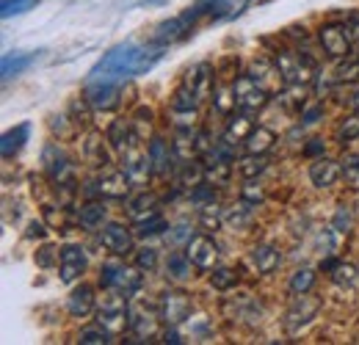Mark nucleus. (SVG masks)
I'll list each match as a JSON object with an SVG mask.
<instances>
[{"label":"nucleus","mask_w":359,"mask_h":345,"mask_svg":"<svg viewBox=\"0 0 359 345\" xmlns=\"http://www.w3.org/2000/svg\"><path fill=\"white\" fill-rule=\"evenodd\" d=\"M163 50L161 47H141L135 42H125L111 47L94 67H91L86 81H116V83H128L135 75L149 72L158 61H161Z\"/></svg>","instance_id":"f257e3e1"},{"label":"nucleus","mask_w":359,"mask_h":345,"mask_svg":"<svg viewBox=\"0 0 359 345\" xmlns=\"http://www.w3.org/2000/svg\"><path fill=\"white\" fill-rule=\"evenodd\" d=\"M130 315L133 309L128 306V296L119 290H108V296H102L97 306V323L105 326L111 334H122L125 329H130Z\"/></svg>","instance_id":"f03ea898"},{"label":"nucleus","mask_w":359,"mask_h":345,"mask_svg":"<svg viewBox=\"0 0 359 345\" xmlns=\"http://www.w3.org/2000/svg\"><path fill=\"white\" fill-rule=\"evenodd\" d=\"M122 155V172L128 174L133 188H144L152 177V163H149V152L141 149V138L133 135V141L119 152Z\"/></svg>","instance_id":"7ed1b4c3"},{"label":"nucleus","mask_w":359,"mask_h":345,"mask_svg":"<svg viewBox=\"0 0 359 345\" xmlns=\"http://www.w3.org/2000/svg\"><path fill=\"white\" fill-rule=\"evenodd\" d=\"M138 271H141L138 265L130 268V265H119V262H105L100 268V285L105 290H119V293H125L130 299L141 288V273Z\"/></svg>","instance_id":"20e7f679"},{"label":"nucleus","mask_w":359,"mask_h":345,"mask_svg":"<svg viewBox=\"0 0 359 345\" xmlns=\"http://www.w3.org/2000/svg\"><path fill=\"white\" fill-rule=\"evenodd\" d=\"M83 97L91 108L97 111H114L122 97H125V83H116V81H86L83 86Z\"/></svg>","instance_id":"39448f33"},{"label":"nucleus","mask_w":359,"mask_h":345,"mask_svg":"<svg viewBox=\"0 0 359 345\" xmlns=\"http://www.w3.org/2000/svg\"><path fill=\"white\" fill-rule=\"evenodd\" d=\"M232 86H235V100H238V108H241V111H246V114H257V111H263V108L269 105L271 94L260 86L249 72L241 75V78H235Z\"/></svg>","instance_id":"423d86ee"},{"label":"nucleus","mask_w":359,"mask_h":345,"mask_svg":"<svg viewBox=\"0 0 359 345\" xmlns=\"http://www.w3.org/2000/svg\"><path fill=\"white\" fill-rule=\"evenodd\" d=\"M318 42L323 47V53H326L329 58H334V61H343V58H348V53H351V36H348L346 25H337V22L323 25V28L318 31Z\"/></svg>","instance_id":"0eeeda50"},{"label":"nucleus","mask_w":359,"mask_h":345,"mask_svg":"<svg viewBox=\"0 0 359 345\" xmlns=\"http://www.w3.org/2000/svg\"><path fill=\"white\" fill-rule=\"evenodd\" d=\"M320 306L323 302L313 296V293H299L293 304L287 306V312H285V323H287V329H302V326H307L313 318H318V312H320Z\"/></svg>","instance_id":"6e6552de"},{"label":"nucleus","mask_w":359,"mask_h":345,"mask_svg":"<svg viewBox=\"0 0 359 345\" xmlns=\"http://www.w3.org/2000/svg\"><path fill=\"white\" fill-rule=\"evenodd\" d=\"M100 243H102L111 255H116V257L133 255V232H130V226H125V224H116V221L105 224V226L100 229Z\"/></svg>","instance_id":"1a4fd4ad"},{"label":"nucleus","mask_w":359,"mask_h":345,"mask_svg":"<svg viewBox=\"0 0 359 345\" xmlns=\"http://www.w3.org/2000/svg\"><path fill=\"white\" fill-rule=\"evenodd\" d=\"M42 163H45L47 177H50L58 188H69V185H72V166H69V158L58 149V144H47L45 152H42Z\"/></svg>","instance_id":"9d476101"},{"label":"nucleus","mask_w":359,"mask_h":345,"mask_svg":"<svg viewBox=\"0 0 359 345\" xmlns=\"http://www.w3.org/2000/svg\"><path fill=\"white\" fill-rule=\"evenodd\" d=\"M86 265H89V257H86V249L83 246H64L61 255H58V273H61V282H75L86 273Z\"/></svg>","instance_id":"9b49d317"},{"label":"nucleus","mask_w":359,"mask_h":345,"mask_svg":"<svg viewBox=\"0 0 359 345\" xmlns=\"http://www.w3.org/2000/svg\"><path fill=\"white\" fill-rule=\"evenodd\" d=\"M191 315V299L182 290H166L161 296V318L166 326H180Z\"/></svg>","instance_id":"f8f14e48"},{"label":"nucleus","mask_w":359,"mask_h":345,"mask_svg":"<svg viewBox=\"0 0 359 345\" xmlns=\"http://www.w3.org/2000/svg\"><path fill=\"white\" fill-rule=\"evenodd\" d=\"M185 255L191 257L194 268H199V271H213L219 262V249L208 235H194L185 243Z\"/></svg>","instance_id":"ddd939ff"},{"label":"nucleus","mask_w":359,"mask_h":345,"mask_svg":"<svg viewBox=\"0 0 359 345\" xmlns=\"http://www.w3.org/2000/svg\"><path fill=\"white\" fill-rule=\"evenodd\" d=\"M249 75L266 88L269 94H282L285 86H287L285 78H282V72H279V67L273 61H269V58H255L252 67H249Z\"/></svg>","instance_id":"4468645a"},{"label":"nucleus","mask_w":359,"mask_h":345,"mask_svg":"<svg viewBox=\"0 0 359 345\" xmlns=\"http://www.w3.org/2000/svg\"><path fill=\"white\" fill-rule=\"evenodd\" d=\"M213 67L208 64V61H202V64H196V67H191L188 72H185V78H182V83L191 88L199 100H205V97H210L213 94Z\"/></svg>","instance_id":"2eb2a0df"},{"label":"nucleus","mask_w":359,"mask_h":345,"mask_svg":"<svg viewBox=\"0 0 359 345\" xmlns=\"http://www.w3.org/2000/svg\"><path fill=\"white\" fill-rule=\"evenodd\" d=\"M340 174H343L340 161H332V158H326V155L315 158L313 166H310V180H313L315 188H332V185L340 180Z\"/></svg>","instance_id":"dca6fc26"},{"label":"nucleus","mask_w":359,"mask_h":345,"mask_svg":"<svg viewBox=\"0 0 359 345\" xmlns=\"http://www.w3.org/2000/svg\"><path fill=\"white\" fill-rule=\"evenodd\" d=\"M130 188L133 185H130V180H128L125 172H111L94 182V194L102 196V199H125Z\"/></svg>","instance_id":"f3484780"},{"label":"nucleus","mask_w":359,"mask_h":345,"mask_svg":"<svg viewBox=\"0 0 359 345\" xmlns=\"http://www.w3.org/2000/svg\"><path fill=\"white\" fill-rule=\"evenodd\" d=\"M147 152H149L152 174H158V177H166V174L172 172V163L177 161V158H175V149H172V144H166L163 138H152V141H149V147H147Z\"/></svg>","instance_id":"a211bd4d"},{"label":"nucleus","mask_w":359,"mask_h":345,"mask_svg":"<svg viewBox=\"0 0 359 345\" xmlns=\"http://www.w3.org/2000/svg\"><path fill=\"white\" fill-rule=\"evenodd\" d=\"M94 306H97V296H94V288L89 285H78L67 299V309L72 318H86L94 312Z\"/></svg>","instance_id":"6ab92c4d"},{"label":"nucleus","mask_w":359,"mask_h":345,"mask_svg":"<svg viewBox=\"0 0 359 345\" xmlns=\"http://www.w3.org/2000/svg\"><path fill=\"white\" fill-rule=\"evenodd\" d=\"M105 141H108V135L102 138L100 133H89L86 141H83V158H86V163L94 166V169H105L111 163V155L105 149Z\"/></svg>","instance_id":"aec40b11"},{"label":"nucleus","mask_w":359,"mask_h":345,"mask_svg":"<svg viewBox=\"0 0 359 345\" xmlns=\"http://www.w3.org/2000/svg\"><path fill=\"white\" fill-rule=\"evenodd\" d=\"M158 205H161V202H158L155 194H138V196H133V199L128 202V216L138 224V221H144V218L158 216V213H161Z\"/></svg>","instance_id":"412c9836"},{"label":"nucleus","mask_w":359,"mask_h":345,"mask_svg":"<svg viewBox=\"0 0 359 345\" xmlns=\"http://www.w3.org/2000/svg\"><path fill=\"white\" fill-rule=\"evenodd\" d=\"M28 135H31V125H28V122H22V125H17L14 130L3 133V141H0V152H3V158H14V155L25 147Z\"/></svg>","instance_id":"4be33fe9"},{"label":"nucleus","mask_w":359,"mask_h":345,"mask_svg":"<svg viewBox=\"0 0 359 345\" xmlns=\"http://www.w3.org/2000/svg\"><path fill=\"white\" fill-rule=\"evenodd\" d=\"M273 64L279 67V72H282V78H285V83H287V86H290V83H299L302 58H299L296 53H290V50H276Z\"/></svg>","instance_id":"5701e85b"},{"label":"nucleus","mask_w":359,"mask_h":345,"mask_svg":"<svg viewBox=\"0 0 359 345\" xmlns=\"http://www.w3.org/2000/svg\"><path fill=\"white\" fill-rule=\"evenodd\" d=\"M158 318H161V315H158ZM158 318H155L152 312L135 309L133 315H130V332H133L138 340H152V337H158Z\"/></svg>","instance_id":"b1692460"},{"label":"nucleus","mask_w":359,"mask_h":345,"mask_svg":"<svg viewBox=\"0 0 359 345\" xmlns=\"http://www.w3.org/2000/svg\"><path fill=\"white\" fill-rule=\"evenodd\" d=\"M252 130H255V125H252V119H249L246 111H243V114H235L224 130V141L229 144V147H238V144L246 141V135H249Z\"/></svg>","instance_id":"393cba45"},{"label":"nucleus","mask_w":359,"mask_h":345,"mask_svg":"<svg viewBox=\"0 0 359 345\" xmlns=\"http://www.w3.org/2000/svg\"><path fill=\"white\" fill-rule=\"evenodd\" d=\"M273 141H276L273 130L255 128L252 133H249V135H246V141H243V149H246V155H266L271 147H273Z\"/></svg>","instance_id":"a878e982"},{"label":"nucleus","mask_w":359,"mask_h":345,"mask_svg":"<svg viewBox=\"0 0 359 345\" xmlns=\"http://www.w3.org/2000/svg\"><path fill=\"white\" fill-rule=\"evenodd\" d=\"M232 177V166L226 158H208L205 161V182L216 185V188H224Z\"/></svg>","instance_id":"bb28decb"},{"label":"nucleus","mask_w":359,"mask_h":345,"mask_svg":"<svg viewBox=\"0 0 359 345\" xmlns=\"http://www.w3.org/2000/svg\"><path fill=\"white\" fill-rule=\"evenodd\" d=\"M36 61V53H8L3 55V81H11L14 75L25 72Z\"/></svg>","instance_id":"cd10ccee"},{"label":"nucleus","mask_w":359,"mask_h":345,"mask_svg":"<svg viewBox=\"0 0 359 345\" xmlns=\"http://www.w3.org/2000/svg\"><path fill=\"white\" fill-rule=\"evenodd\" d=\"M252 262H255V268L260 273H273L279 268V262H282V255L273 246H255L252 249Z\"/></svg>","instance_id":"c85d7f7f"},{"label":"nucleus","mask_w":359,"mask_h":345,"mask_svg":"<svg viewBox=\"0 0 359 345\" xmlns=\"http://www.w3.org/2000/svg\"><path fill=\"white\" fill-rule=\"evenodd\" d=\"M213 108L219 111V114H224V116H232L235 114V108H238V100H235V86L232 83H219V86H213Z\"/></svg>","instance_id":"c756f323"},{"label":"nucleus","mask_w":359,"mask_h":345,"mask_svg":"<svg viewBox=\"0 0 359 345\" xmlns=\"http://www.w3.org/2000/svg\"><path fill=\"white\" fill-rule=\"evenodd\" d=\"M78 221H81V226H86V229L102 226V221H105V205H102V202H89V205H83L81 213H78Z\"/></svg>","instance_id":"7c9ffc66"},{"label":"nucleus","mask_w":359,"mask_h":345,"mask_svg":"<svg viewBox=\"0 0 359 345\" xmlns=\"http://www.w3.org/2000/svg\"><path fill=\"white\" fill-rule=\"evenodd\" d=\"M191 268H194V262L188 255H172L166 262V276L175 279V282H185L191 276Z\"/></svg>","instance_id":"2f4dec72"},{"label":"nucleus","mask_w":359,"mask_h":345,"mask_svg":"<svg viewBox=\"0 0 359 345\" xmlns=\"http://www.w3.org/2000/svg\"><path fill=\"white\" fill-rule=\"evenodd\" d=\"M133 125H125V122H114L111 130H108V141H111V147L116 149V152H122L130 141H133Z\"/></svg>","instance_id":"473e14b6"},{"label":"nucleus","mask_w":359,"mask_h":345,"mask_svg":"<svg viewBox=\"0 0 359 345\" xmlns=\"http://www.w3.org/2000/svg\"><path fill=\"white\" fill-rule=\"evenodd\" d=\"M329 276H332V282L337 288H351L357 282V265H351V262H334V268L329 271Z\"/></svg>","instance_id":"72a5a7b5"},{"label":"nucleus","mask_w":359,"mask_h":345,"mask_svg":"<svg viewBox=\"0 0 359 345\" xmlns=\"http://www.w3.org/2000/svg\"><path fill=\"white\" fill-rule=\"evenodd\" d=\"M315 279H318V273H315L313 268H299V271L290 276V293H293V296H299V293H310L315 285Z\"/></svg>","instance_id":"f704fd0d"},{"label":"nucleus","mask_w":359,"mask_h":345,"mask_svg":"<svg viewBox=\"0 0 359 345\" xmlns=\"http://www.w3.org/2000/svg\"><path fill=\"white\" fill-rule=\"evenodd\" d=\"M196 105H199V97L185 83L172 94V111H196Z\"/></svg>","instance_id":"c9c22d12"},{"label":"nucleus","mask_w":359,"mask_h":345,"mask_svg":"<svg viewBox=\"0 0 359 345\" xmlns=\"http://www.w3.org/2000/svg\"><path fill=\"white\" fill-rule=\"evenodd\" d=\"M266 158L263 155H246V158H241L238 161V172L243 174L246 180H252V177H260V174L266 172Z\"/></svg>","instance_id":"e433bc0d"},{"label":"nucleus","mask_w":359,"mask_h":345,"mask_svg":"<svg viewBox=\"0 0 359 345\" xmlns=\"http://www.w3.org/2000/svg\"><path fill=\"white\" fill-rule=\"evenodd\" d=\"M111 332L105 329V326H89V329H81V334H78V343H83V345H105V343H111Z\"/></svg>","instance_id":"4c0bfd02"},{"label":"nucleus","mask_w":359,"mask_h":345,"mask_svg":"<svg viewBox=\"0 0 359 345\" xmlns=\"http://www.w3.org/2000/svg\"><path fill=\"white\" fill-rule=\"evenodd\" d=\"M241 199L249 202V205H260V202L266 199V188L257 182V177H252V180H246V182L241 185Z\"/></svg>","instance_id":"58836bf2"},{"label":"nucleus","mask_w":359,"mask_h":345,"mask_svg":"<svg viewBox=\"0 0 359 345\" xmlns=\"http://www.w3.org/2000/svg\"><path fill=\"white\" fill-rule=\"evenodd\" d=\"M337 83H357L359 81V58H343V64L334 72Z\"/></svg>","instance_id":"ea45409f"},{"label":"nucleus","mask_w":359,"mask_h":345,"mask_svg":"<svg viewBox=\"0 0 359 345\" xmlns=\"http://www.w3.org/2000/svg\"><path fill=\"white\" fill-rule=\"evenodd\" d=\"M163 229H169V226H166V221H163V216L158 213V216L138 221V229H135V235H138V238H152V235H161Z\"/></svg>","instance_id":"a19ab883"},{"label":"nucleus","mask_w":359,"mask_h":345,"mask_svg":"<svg viewBox=\"0 0 359 345\" xmlns=\"http://www.w3.org/2000/svg\"><path fill=\"white\" fill-rule=\"evenodd\" d=\"M249 218H252V205L249 202H241L235 210H226L224 213V221L232 229H241L243 224H249Z\"/></svg>","instance_id":"79ce46f5"},{"label":"nucleus","mask_w":359,"mask_h":345,"mask_svg":"<svg viewBox=\"0 0 359 345\" xmlns=\"http://www.w3.org/2000/svg\"><path fill=\"white\" fill-rule=\"evenodd\" d=\"M337 138H340V141H354V138H359V111L351 114V116H346V119L340 122Z\"/></svg>","instance_id":"37998d69"},{"label":"nucleus","mask_w":359,"mask_h":345,"mask_svg":"<svg viewBox=\"0 0 359 345\" xmlns=\"http://www.w3.org/2000/svg\"><path fill=\"white\" fill-rule=\"evenodd\" d=\"M130 125H133L135 135H138V138H144V135H147V130H149V125H152V111H149V108H138Z\"/></svg>","instance_id":"c03bdc74"},{"label":"nucleus","mask_w":359,"mask_h":345,"mask_svg":"<svg viewBox=\"0 0 359 345\" xmlns=\"http://www.w3.org/2000/svg\"><path fill=\"white\" fill-rule=\"evenodd\" d=\"M210 282H213V288L226 290V288H232V285L238 282V273H235V271H229V268H216V271H213V276H210Z\"/></svg>","instance_id":"a18cd8bd"},{"label":"nucleus","mask_w":359,"mask_h":345,"mask_svg":"<svg viewBox=\"0 0 359 345\" xmlns=\"http://www.w3.org/2000/svg\"><path fill=\"white\" fill-rule=\"evenodd\" d=\"M340 166H343L346 180H348V182H354V185H359V155L348 152V155L340 161Z\"/></svg>","instance_id":"49530a36"},{"label":"nucleus","mask_w":359,"mask_h":345,"mask_svg":"<svg viewBox=\"0 0 359 345\" xmlns=\"http://www.w3.org/2000/svg\"><path fill=\"white\" fill-rule=\"evenodd\" d=\"M135 265H138L141 271H152V268L158 265V252L149 249V246H147V249H138V252H135Z\"/></svg>","instance_id":"de8ad7c7"},{"label":"nucleus","mask_w":359,"mask_h":345,"mask_svg":"<svg viewBox=\"0 0 359 345\" xmlns=\"http://www.w3.org/2000/svg\"><path fill=\"white\" fill-rule=\"evenodd\" d=\"M36 0H3V17H11V14H22V11H28L31 6H34Z\"/></svg>","instance_id":"09e8293b"},{"label":"nucleus","mask_w":359,"mask_h":345,"mask_svg":"<svg viewBox=\"0 0 359 345\" xmlns=\"http://www.w3.org/2000/svg\"><path fill=\"white\" fill-rule=\"evenodd\" d=\"M45 218L50 226H55V229H67V216H64V210H55V208H45Z\"/></svg>","instance_id":"8fccbe9b"},{"label":"nucleus","mask_w":359,"mask_h":345,"mask_svg":"<svg viewBox=\"0 0 359 345\" xmlns=\"http://www.w3.org/2000/svg\"><path fill=\"white\" fill-rule=\"evenodd\" d=\"M191 238H194V235H191V226H188V224H177V226H175V232H172V238L166 235V241H169L172 246H177L180 241H185V243H188Z\"/></svg>","instance_id":"3c124183"},{"label":"nucleus","mask_w":359,"mask_h":345,"mask_svg":"<svg viewBox=\"0 0 359 345\" xmlns=\"http://www.w3.org/2000/svg\"><path fill=\"white\" fill-rule=\"evenodd\" d=\"M334 229L337 232H348L351 229V213L346 210V205L337 210V216H334Z\"/></svg>","instance_id":"603ef678"},{"label":"nucleus","mask_w":359,"mask_h":345,"mask_svg":"<svg viewBox=\"0 0 359 345\" xmlns=\"http://www.w3.org/2000/svg\"><path fill=\"white\" fill-rule=\"evenodd\" d=\"M53 257H58L55 249H53V246H42V249L36 252V265H39V268H50V265H53Z\"/></svg>","instance_id":"864d4df0"},{"label":"nucleus","mask_w":359,"mask_h":345,"mask_svg":"<svg viewBox=\"0 0 359 345\" xmlns=\"http://www.w3.org/2000/svg\"><path fill=\"white\" fill-rule=\"evenodd\" d=\"M320 116H323V108H320V105H313V108L302 111V125H315Z\"/></svg>","instance_id":"5fc2aeb1"},{"label":"nucleus","mask_w":359,"mask_h":345,"mask_svg":"<svg viewBox=\"0 0 359 345\" xmlns=\"http://www.w3.org/2000/svg\"><path fill=\"white\" fill-rule=\"evenodd\" d=\"M346 31H348L351 42H359V17H351V20L346 22Z\"/></svg>","instance_id":"6e6d98bb"},{"label":"nucleus","mask_w":359,"mask_h":345,"mask_svg":"<svg viewBox=\"0 0 359 345\" xmlns=\"http://www.w3.org/2000/svg\"><path fill=\"white\" fill-rule=\"evenodd\" d=\"M304 155H323V141L320 138H313V144H307V149H304Z\"/></svg>","instance_id":"4d7b16f0"},{"label":"nucleus","mask_w":359,"mask_h":345,"mask_svg":"<svg viewBox=\"0 0 359 345\" xmlns=\"http://www.w3.org/2000/svg\"><path fill=\"white\" fill-rule=\"evenodd\" d=\"M163 343H172V345H180V343H182V337H180L177 332H175V326H169V332L163 334Z\"/></svg>","instance_id":"13d9d810"},{"label":"nucleus","mask_w":359,"mask_h":345,"mask_svg":"<svg viewBox=\"0 0 359 345\" xmlns=\"http://www.w3.org/2000/svg\"><path fill=\"white\" fill-rule=\"evenodd\" d=\"M28 238H45V226H42V224H36V221H34V224H31V226H28Z\"/></svg>","instance_id":"bf43d9fd"},{"label":"nucleus","mask_w":359,"mask_h":345,"mask_svg":"<svg viewBox=\"0 0 359 345\" xmlns=\"http://www.w3.org/2000/svg\"><path fill=\"white\" fill-rule=\"evenodd\" d=\"M354 108H357V111H359V91H357V94H354Z\"/></svg>","instance_id":"052dcab7"},{"label":"nucleus","mask_w":359,"mask_h":345,"mask_svg":"<svg viewBox=\"0 0 359 345\" xmlns=\"http://www.w3.org/2000/svg\"><path fill=\"white\" fill-rule=\"evenodd\" d=\"M357 58H359V42H357Z\"/></svg>","instance_id":"680f3d73"}]
</instances>
